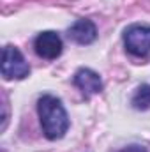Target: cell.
Returning a JSON list of instances; mask_svg holds the SVG:
<instances>
[{
	"mask_svg": "<svg viewBox=\"0 0 150 152\" xmlns=\"http://www.w3.org/2000/svg\"><path fill=\"white\" fill-rule=\"evenodd\" d=\"M120 152H147V149L145 147H140V145H131V147L122 149Z\"/></svg>",
	"mask_w": 150,
	"mask_h": 152,
	"instance_id": "obj_8",
	"label": "cell"
},
{
	"mask_svg": "<svg viewBox=\"0 0 150 152\" xmlns=\"http://www.w3.org/2000/svg\"><path fill=\"white\" fill-rule=\"evenodd\" d=\"M30 73L21 51L14 46H5L2 50V76L5 80H23Z\"/></svg>",
	"mask_w": 150,
	"mask_h": 152,
	"instance_id": "obj_2",
	"label": "cell"
},
{
	"mask_svg": "<svg viewBox=\"0 0 150 152\" xmlns=\"http://www.w3.org/2000/svg\"><path fill=\"white\" fill-rule=\"evenodd\" d=\"M131 104H133V108L141 110V112L149 110L150 108V85L149 83H143V85H140L136 88V92H134V96L131 99Z\"/></svg>",
	"mask_w": 150,
	"mask_h": 152,
	"instance_id": "obj_7",
	"label": "cell"
},
{
	"mask_svg": "<svg viewBox=\"0 0 150 152\" xmlns=\"http://www.w3.org/2000/svg\"><path fill=\"white\" fill-rule=\"evenodd\" d=\"M74 85L87 96H94V94H99L103 90V81H101V76L97 75L95 71L92 69H78L74 75Z\"/></svg>",
	"mask_w": 150,
	"mask_h": 152,
	"instance_id": "obj_5",
	"label": "cell"
},
{
	"mask_svg": "<svg viewBox=\"0 0 150 152\" xmlns=\"http://www.w3.org/2000/svg\"><path fill=\"white\" fill-rule=\"evenodd\" d=\"M124 44L127 51L134 57L150 55V27L149 25H133L124 34Z\"/></svg>",
	"mask_w": 150,
	"mask_h": 152,
	"instance_id": "obj_3",
	"label": "cell"
},
{
	"mask_svg": "<svg viewBox=\"0 0 150 152\" xmlns=\"http://www.w3.org/2000/svg\"><path fill=\"white\" fill-rule=\"evenodd\" d=\"M37 112L42 126V133L48 140H58L62 138L69 129V117L66 108L62 106L60 99L55 96H42L37 101Z\"/></svg>",
	"mask_w": 150,
	"mask_h": 152,
	"instance_id": "obj_1",
	"label": "cell"
},
{
	"mask_svg": "<svg viewBox=\"0 0 150 152\" xmlns=\"http://www.w3.org/2000/svg\"><path fill=\"white\" fill-rule=\"evenodd\" d=\"M34 48L39 57H42L46 60H53V58L60 57V53H62V39L57 32L46 30L36 37Z\"/></svg>",
	"mask_w": 150,
	"mask_h": 152,
	"instance_id": "obj_4",
	"label": "cell"
},
{
	"mask_svg": "<svg viewBox=\"0 0 150 152\" xmlns=\"http://www.w3.org/2000/svg\"><path fill=\"white\" fill-rule=\"evenodd\" d=\"M97 37V28L90 20H78L69 28V39L76 44H90Z\"/></svg>",
	"mask_w": 150,
	"mask_h": 152,
	"instance_id": "obj_6",
	"label": "cell"
}]
</instances>
